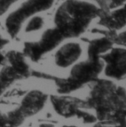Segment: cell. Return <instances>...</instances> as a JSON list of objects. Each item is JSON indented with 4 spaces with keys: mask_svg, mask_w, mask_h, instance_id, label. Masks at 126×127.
<instances>
[{
    "mask_svg": "<svg viewBox=\"0 0 126 127\" xmlns=\"http://www.w3.org/2000/svg\"><path fill=\"white\" fill-rule=\"evenodd\" d=\"M108 23H111L112 27H121L125 25L126 22V11L125 8L117 10L114 11L110 19L108 20Z\"/></svg>",
    "mask_w": 126,
    "mask_h": 127,
    "instance_id": "9",
    "label": "cell"
},
{
    "mask_svg": "<svg viewBox=\"0 0 126 127\" xmlns=\"http://www.w3.org/2000/svg\"><path fill=\"white\" fill-rule=\"evenodd\" d=\"M102 65L100 62L93 61L92 62H83L77 64L72 71V75L75 81H85L97 75Z\"/></svg>",
    "mask_w": 126,
    "mask_h": 127,
    "instance_id": "5",
    "label": "cell"
},
{
    "mask_svg": "<svg viewBox=\"0 0 126 127\" xmlns=\"http://www.w3.org/2000/svg\"><path fill=\"white\" fill-rule=\"evenodd\" d=\"M95 4L78 0H67L58 9L55 22L62 34L77 35L83 31L98 14Z\"/></svg>",
    "mask_w": 126,
    "mask_h": 127,
    "instance_id": "1",
    "label": "cell"
},
{
    "mask_svg": "<svg viewBox=\"0 0 126 127\" xmlns=\"http://www.w3.org/2000/svg\"><path fill=\"white\" fill-rule=\"evenodd\" d=\"M82 53L80 44L69 43L63 46L55 56L56 64L62 67H66L75 62Z\"/></svg>",
    "mask_w": 126,
    "mask_h": 127,
    "instance_id": "4",
    "label": "cell"
},
{
    "mask_svg": "<svg viewBox=\"0 0 126 127\" xmlns=\"http://www.w3.org/2000/svg\"><path fill=\"white\" fill-rule=\"evenodd\" d=\"M44 25V20L40 16H35L27 24L26 31L30 32L37 31L41 28V27Z\"/></svg>",
    "mask_w": 126,
    "mask_h": 127,
    "instance_id": "10",
    "label": "cell"
},
{
    "mask_svg": "<svg viewBox=\"0 0 126 127\" xmlns=\"http://www.w3.org/2000/svg\"><path fill=\"white\" fill-rule=\"evenodd\" d=\"M105 60L108 66L105 69L107 75L121 78L126 74V52L125 50L116 49L113 50Z\"/></svg>",
    "mask_w": 126,
    "mask_h": 127,
    "instance_id": "3",
    "label": "cell"
},
{
    "mask_svg": "<svg viewBox=\"0 0 126 127\" xmlns=\"http://www.w3.org/2000/svg\"><path fill=\"white\" fill-rule=\"evenodd\" d=\"M108 8H115L122 5L126 0H105Z\"/></svg>",
    "mask_w": 126,
    "mask_h": 127,
    "instance_id": "12",
    "label": "cell"
},
{
    "mask_svg": "<svg viewBox=\"0 0 126 127\" xmlns=\"http://www.w3.org/2000/svg\"><path fill=\"white\" fill-rule=\"evenodd\" d=\"M17 0H0V15L4 14L12 5L13 3Z\"/></svg>",
    "mask_w": 126,
    "mask_h": 127,
    "instance_id": "11",
    "label": "cell"
},
{
    "mask_svg": "<svg viewBox=\"0 0 126 127\" xmlns=\"http://www.w3.org/2000/svg\"><path fill=\"white\" fill-rule=\"evenodd\" d=\"M63 38L62 32L58 30H49L46 32L41 41L38 44L41 53L47 52L55 47Z\"/></svg>",
    "mask_w": 126,
    "mask_h": 127,
    "instance_id": "6",
    "label": "cell"
},
{
    "mask_svg": "<svg viewBox=\"0 0 126 127\" xmlns=\"http://www.w3.org/2000/svg\"><path fill=\"white\" fill-rule=\"evenodd\" d=\"M44 96L40 92H32L23 102V111L27 115H32L41 109L44 103Z\"/></svg>",
    "mask_w": 126,
    "mask_h": 127,
    "instance_id": "7",
    "label": "cell"
},
{
    "mask_svg": "<svg viewBox=\"0 0 126 127\" xmlns=\"http://www.w3.org/2000/svg\"><path fill=\"white\" fill-rule=\"evenodd\" d=\"M111 45V43L110 42V41L105 38H102V39L93 41L89 46V50L90 56L95 57L96 56H97L99 53L105 52V50L109 49Z\"/></svg>",
    "mask_w": 126,
    "mask_h": 127,
    "instance_id": "8",
    "label": "cell"
},
{
    "mask_svg": "<svg viewBox=\"0 0 126 127\" xmlns=\"http://www.w3.org/2000/svg\"><path fill=\"white\" fill-rule=\"evenodd\" d=\"M54 1L55 0H27L7 18V31L11 35H16L26 19L36 13L50 9Z\"/></svg>",
    "mask_w": 126,
    "mask_h": 127,
    "instance_id": "2",
    "label": "cell"
}]
</instances>
